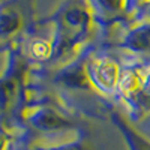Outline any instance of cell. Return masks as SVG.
I'll use <instances>...</instances> for the list:
<instances>
[{"label": "cell", "mask_w": 150, "mask_h": 150, "mask_svg": "<svg viewBox=\"0 0 150 150\" xmlns=\"http://www.w3.org/2000/svg\"><path fill=\"white\" fill-rule=\"evenodd\" d=\"M3 144H5V140H3V137H2V135H0V150H2V149H3Z\"/></svg>", "instance_id": "7"}, {"label": "cell", "mask_w": 150, "mask_h": 150, "mask_svg": "<svg viewBox=\"0 0 150 150\" xmlns=\"http://www.w3.org/2000/svg\"><path fill=\"white\" fill-rule=\"evenodd\" d=\"M42 150H81L78 146H63V147H56V149H42Z\"/></svg>", "instance_id": "6"}, {"label": "cell", "mask_w": 150, "mask_h": 150, "mask_svg": "<svg viewBox=\"0 0 150 150\" xmlns=\"http://www.w3.org/2000/svg\"><path fill=\"white\" fill-rule=\"evenodd\" d=\"M42 114V112H41ZM42 120L41 122H38L36 125H38V128H42V129H56V128H59L62 123V119L60 117H57L56 114H53V112H48V114H42V117H41Z\"/></svg>", "instance_id": "2"}, {"label": "cell", "mask_w": 150, "mask_h": 150, "mask_svg": "<svg viewBox=\"0 0 150 150\" xmlns=\"http://www.w3.org/2000/svg\"><path fill=\"white\" fill-rule=\"evenodd\" d=\"M140 84H141V89H143L147 95H150V68L141 74Z\"/></svg>", "instance_id": "5"}, {"label": "cell", "mask_w": 150, "mask_h": 150, "mask_svg": "<svg viewBox=\"0 0 150 150\" xmlns=\"http://www.w3.org/2000/svg\"><path fill=\"white\" fill-rule=\"evenodd\" d=\"M90 77L93 83L99 87L101 90L110 92L116 87L119 83V72H117V65L110 59H101L96 63L92 65L90 68Z\"/></svg>", "instance_id": "1"}, {"label": "cell", "mask_w": 150, "mask_h": 150, "mask_svg": "<svg viewBox=\"0 0 150 150\" xmlns=\"http://www.w3.org/2000/svg\"><path fill=\"white\" fill-rule=\"evenodd\" d=\"M48 45L44 42V41H38V42H35L33 44V47H32V51H33V54L36 56V57H42V56H47L48 54Z\"/></svg>", "instance_id": "4"}, {"label": "cell", "mask_w": 150, "mask_h": 150, "mask_svg": "<svg viewBox=\"0 0 150 150\" xmlns=\"http://www.w3.org/2000/svg\"><path fill=\"white\" fill-rule=\"evenodd\" d=\"M137 83H138V80L135 78V75L132 72H123L120 77H119V87L123 90V92H131L134 87L137 86Z\"/></svg>", "instance_id": "3"}]
</instances>
